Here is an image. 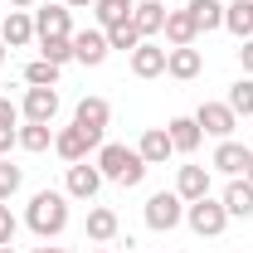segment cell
Returning a JSON list of instances; mask_svg holds the SVG:
<instances>
[{
	"label": "cell",
	"instance_id": "cell-1",
	"mask_svg": "<svg viewBox=\"0 0 253 253\" xmlns=\"http://www.w3.org/2000/svg\"><path fill=\"white\" fill-rule=\"evenodd\" d=\"M97 170H102V180H117L122 190H136L141 180H146V161H141V151L136 146H122V141H102L97 146Z\"/></svg>",
	"mask_w": 253,
	"mask_h": 253
},
{
	"label": "cell",
	"instance_id": "cell-2",
	"mask_svg": "<svg viewBox=\"0 0 253 253\" xmlns=\"http://www.w3.org/2000/svg\"><path fill=\"white\" fill-rule=\"evenodd\" d=\"M25 224H30L39 239H59L68 229V195L63 190H34L30 210H25Z\"/></svg>",
	"mask_w": 253,
	"mask_h": 253
},
{
	"label": "cell",
	"instance_id": "cell-3",
	"mask_svg": "<svg viewBox=\"0 0 253 253\" xmlns=\"http://www.w3.org/2000/svg\"><path fill=\"white\" fill-rule=\"evenodd\" d=\"M185 224L200 234V239H219L224 229H229V210H224V200H190L185 205Z\"/></svg>",
	"mask_w": 253,
	"mask_h": 253
},
{
	"label": "cell",
	"instance_id": "cell-4",
	"mask_svg": "<svg viewBox=\"0 0 253 253\" xmlns=\"http://www.w3.org/2000/svg\"><path fill=\"white\" fill-rule=\"evenodd\" d=\"M180 219H185V200H180L175 190H156V195L146 200V229H156V234H170Z\"/></svg>",
	"mask_w": 253,
	"mask_h": 253
},
{
	"label": "cell",
	"instance_id": "cell-5",
	"mask_svg": "<svg viewBox=\"0 0 253 253\" xmlns=\"http://www.w3.org/2000/svg\"><path fill=\"white\" fill-rule=\"evenodd\" d=\"M97 146H102V136L88 131V126H78V122L63 126V131H54V151H59L68 166H73V161H88V151H97Z\"/></svg>",
	"mask_w": 253,
	"mask_h": 253
},
{
	"label": "cell",
	"instance_id": "cell-6",
	"mask_svg": "<svg viewBox=\"0 0 253 253\" xmlns=\"http://www.w3.org/2000/svg\"><path fill=\"white\" fill-rule=\"evenodd\" d=\"M195 122L205 136H234V126H239V112L229 107V102H200V112H195Z\"/></svg>",
	"mask_w": 253,
	"mask_h": 253
},
{
	"label": "cell",
	"instance_id": "cell-7",
	"mask_svg": "<svg viewBox=\"0 0 253 253\" xmlns=\"http://www.w3.org/2000/svg\"><path fill=\"white\" fill-rule=\"evenodd\" d=\"M97 190H102V170L88 166V161H73L68 175H63V195H68V200H93Z\"/></svg>",
	"mask_w": 253,
	"mask_h": 253
},
{
	"label": "cell",
	"instance_id": "cell-8",
	"mask_svg": "<svg viewBox=\"0 0 253 253\" xmlns=\"http://www.w3.org/2000/svg\"><path fill=\"white\" fill-rule=\"evenodd\" d=\"M34 39H73V20H68V5H44L34 10Z\"/></svg>",
	"mask_w": 253,
	"mask_h": 253
},
{
	"label": "cell",
	"instance_id": "cell-9",
	"mask_svg": "<svg viewBox=\"0 0 253 253\" xmlns=\"http://www.w3.org/2000/svg\"><path fill=\"white\" fill-rule=\"evenodd\" d=\"M54 112H59V88H25V102H20L25 122H54Z\"/></svg>",
	"mask_w": 253,
	"mask_h": 253
},
{
	"label": "cell",
	"instance_id": "cell-10",
	"mask_svg": "<svg viewBox=\"0 0 253 253\" xmlns=\"http://www.w3.org/2000/svg\"><path fill=\"white\" fill-rule=\"evenodd\" d=\"M166 54H170L166 44L141 39V44L131 49V73H136V78H161V73H166Z\"/></svg>",
	"mask_w": 253,
	"mask_h": 253
},
{
	"label": "cell",
	"instance_id": "cell-11",
	"mask_svg": "<svg viewBox=\"0 0 253 253\" xmlns=\"http://www.w3.org/2000/svg\"><path fill=\"white\" fill-rule=\"evenodd\" d=\"M166 15H170L166 0H136V5H131V25H136L141 39H151V34L166 30Z\"/></svg>",
	"mask_w": 253,
	"mask_h": 253
},
{
	"label": "cell",
	"instance_id": "cell-12",
	"mask_svg": "<svg viewBox=\"0 0 253 253\" xmlns=\"http://www.w3.org/2000/svg\"><path fill=\"white\" fill-rule=\"evenodd\" d=\"M0 39H5V49H25V44H34V15H30V10H10V15L0 20Z\"/></svg>",
	"mask_w": 253,
	"mask_h": 253
},
{
	"label": "cell",
	"instance_id": "cell-13",
	"mask_svg": "<svg viewBox=\"0 0 253 253\" xmlns=\"http://www.w3.org/2000/svg\"><path fill=\"white\" fill-rule=\"evenodd\" d=\"M73 122L102 136V131H107V122H112V102H107V97H78V107H73Z\"/></svg>",
	"mask_w": 253,
	"mask_h": 253
},
{
	"label": "cell",
	"instance_id": "cell-14",
	"mask_svg": "<svg viewBox=\"0 0 253 253\" xmlns=\"http://www.w3.org/2000/svg\"><path fill=\"white\" fill-rule=\"evenodd\" d=\"M136 151H141V161H146V166H166V161L175 156L170 131H166V126H146V131H141V141H136Z\"/></svg>",
	"mask_w": 253,
	"mask_h": 253
},
{
	"label": "cell",
	"instance_id": "cell-15",
	"mask_svg": "<svg viewBox=\"0 0 253 253\" xmlns=\"http://www.w3.org/2000/svg\"><path fill=\"white\" fill-rule=\"evenodd\" d=\"M166 73L175 78V83H190V78H200L205 73V59H200V49L185 44V49H170L166 54Z\"/></svg>",
	"mask_w": 253,
	"mask_h": 253
},
{
	"label": "cell",
	"instance_id": "cell-16",
	"mask_svg": "<svg viewBox=\"0 0 253 253\" xmlns=\"http://www.w3.org/2000/svg\"><path fill=\"white\" fill-rule=\"evenodd\" d=\"M107 54H112V49H107V34H102V30H78V34H73V59H78V63L97 68Z\"/></svg>",
	"mask_w": 253,
	"mask_h": 253
},
{
	"label": "cell",
	"instance_id": "cell-17",
	"mask_svg": "<svg viewBox=\"0 0 253 253\" xmlns=\"http://www.w3.org/2000/svg\"><path fill=\"white\" fill-rule=\"evenodd\" d=\"M210 166L224 170V175L234 180V175H244V166H249V146H244V141H234V136H224L219 146H214V161H210Z\"/></svg>",
	"mask_w": 253,
	"mask_h": 253
},
{
	"label": "cell",
	"instance_id": "cell-18",
	"mask_svg": "<svg viewBox=\"0 0 253 253\" xmlns=\"http://www.w3.org/2000/svg\"><path fill=\"white\" fill-rule=\"evenodd\" d=\"M161 34H166V44H170V49H185V44L200 39V25H195V15H190V10H170Z\"/></svg>",
	"mask_w": 253,
	"mask_h": 253
},
{
	"label": "cell",
	"instance_id": "cell-19",
	"mask_svg": "<svg viewBox=\"0 0 253 253\" xmlns=\"http://www.w3.org/2000/svg\"><path fill=\"white\" fill-rule=\"evenodd\" d=\"M224 210H229V219H253V185L244 175H234L224 185Z\"/></svg>",
	"mask_w": 253,
	"mask_h": 253
},
{
	"label": "cell",
	"instance_id": "cell-20",
	"mask_svg": "<svg viewBox=\"0 0 253 253\" xmlns=\"http://www.w3.org/2000/svg\"><path fill=\"white\" fill-rule=\"evenodd\" d=\"M175 195L180 200H205L210 195V166H180V175H175Z\"/></svg>",
	"mask_w": 253,
	"mask_h": 253
},
{
	"label": "cell",
	"instance_id": "cell-21",
	"mask_svg": "<svg viewBox=\"0 0 253 253\" xmlns=\"http://www.w3.org/2000/svg\"><path fill=\"white\" fill-rule=\"evenodd\" d=\"M224 30L234 39H253V0H224Z\"/></svg>",
	"mask_w": 253,
	"mask_h": 253
},
{
	"label": "cell",
	"instance_id": "cell-22",
	"mask_svg": "<svg viewBox=\"0 0 253 253\" xmlns=\"http://www.w3.org/2000/svg\"><path fill=\"white\" fill-rule=\"evenodd\" d=\"M166 131H170V146H175L180 156H190V151L205 141V131H200V122H195V117H170V122H166Z\"/></svg>",
	"mask_w": 253,
	"mask_h": 253
},
{
	"label": "cell",
	"instance_id": "cell-23",
	"mask_svg": "<svg viewBox=\"0 0 253 253\" xmlns=\"http://www.w3.org/2000/svg\"><path fill=\"white\" fill-rule=\"evenodd\" d=\"M117 229H122L117 210H107V205H93V210H88V239H93V244H112Z\"/></svg>",
	"mask_w": 253,
	"mask_h": 253
},
{
	"label": "cell",
	"instance_id": "cell-24",
	"mask_svg": "<svg viewBox=\"0 0 253 253\" xmlns=\"http://www.w3.org/2000/svg\"><path fill=\"white\" fill-rule=\"evenodd\" d=\"M185 10L195 15L200 34H210V30H224V0H190Z\"/></svg>",
	"mask_w": 253,
	"mask_h": 253
},
{
	"label": "cell",
	"instance_id": "cell-25",
	"mask_svg": "<svg viewBox=\"0 0 253 253\" xmlns=\"http://www.w3.org/2000/svg\"><path fill=\"white\" fill-rule=\"evenodd\" d=\"M93 15H97V30L126 25V20H131V0H97V5H93Z\"/></svg>",
	"mask_w": 253,
	"mask_h": 253
},
{
	"label": "cell",
	"instance_id": "cell-26",
	"mask_svg": "<svg viewBox=\"0 0 253 253\" xmlns=\"http://www.w3.org/2000/svg\"><path fill=\"white\" fill-rule=\"evenodd\" d=\"M25 88H59V63L34 59L30 68H25Z\"/></svg>",
	"mask_w": 253,
	"mask_h": 253
},
{
	"label": "cell",
	"instance_id": "cell-27",
	"mask_svg": "<svg viewBox=\"0 0 253 253\" xmlns=\"http://www.w3.org/2000/svg\"><path fill=\"white\" fill-rule=\"evenodd\" d=\"M20 146H25V151H49V146H54L49 122H25L20 126Z\"/></svg>",
	"mask_w": 253,
	"mask_h": 253
},
{
	"label": "cell",
	"instance_id": "cell-28",
	"mask_svg": "<svg viewBox=\"0 0 253 253\" xmlns=\"http://www.w3.org/2000/svg\"><path fill=\"white\" fill-rule=\"evenodd\" d=\"M224 102H229L239 117H253V78H249V73H244V78L229 88V97H224Z\"/></svg>",
	"mask_w": 253,
	"mask_h": 253
},
{
	"label": "cell",
	"instance_id": "cell-29",
	"mask_svg": "<svg viewBox=\"0 0 253 253\" xmlns=\"http://www.w3.org/2000/svg\"><path fill=\"white\" fill-rule=\"evenodd\" d=\"M107 34V49H122V54H131L136 44H141V34H136V25L126 20V25H112V30H102Z\"/></svg>",
	"mask_w": 253,
	"mask_h": 253
},
{
	"label": "cell",
	"instance_id": "cell-30",
	"mask_svg": "<svg viewBox=\"0 0 253 253\" xmlns=\"http://www.w3.org/2000/svg\"><path fill=\"white\" fill-rule=\"evenodd\" d=\"M25 185V170H20V166H10V161L0 156V200H5V205H10V200H15V190Z\"/></svg>",
	"mask_w": 253,
	"mask_h": 253
},
{
	"label": "cell",
	"instance_id": "cell-31",
	"mask_svg": "<svg viewBox=\"0 0 253 253\" xmlns=\"http://www.w3.org/2000/svg\"><path fill=\"white\" fill-rule=\"evenodd\" d=\"M39 59H49V63H68L73 59V39H39Z\"/></svg>",
	"mask_w": 253,
	"mask_h": 253
},
{
	"label": "cell",
	"instance_id": "cell-32",
	"mask_svg": "<svg viewBox=\"0 0 253 253\" xmlns=\"http://www.w3.org/2000/svg\"><path fill=\"white\" fill-rule=\"evenodd\" d=\"M15 229H20V219H15V214H10V205L0 200V249H5V244H15Z\"/></svg>",
	"mask_w": 253,
	"mask_h": 253
},
{
	"label": "cell",
	"instance_id": "cell-33",
	"mask_svg": "<svg viewBox=\"0 0 253 253\" xmlns=\"http://www.w3.org/2000/svg\"><path fill=\"white\" fill-rule=\"evenodd\" d=\"M0 126H20V107L10 97H0Z\"/></svg>",
	"mask_w": 253,
	"mask_h": 253
},
{
	"label": "cell",
	"instance_id": "cell-34",
	"mask_svg": "<svg viewBox=\"0 0 253 253\" xmlns=\"http://www.w3.org/2000/svg\"><path fill=\"white\" fill-rule=\"evenodd\" d=\"M10 146H20V126H0V156H5Z\"/></svg>",
	"mask_w": 253,
	"mask_h": 253
},
{
	"label": "cell",
	"instance_id": "cell-35",
	"mask_svg": "<svg viewBox=\"0 0 253 253\" xmlns=\"http://www.w3.org/2000/svg\"><path fill=\"white\" fill-rule=\"evenodd\" d=\"M239 63H244V73L253 78V39H239Z\"/></svg>",
	"mask_w": 253,
	"mask_h": 253
},
{
	"label": "cell",
	"instance_id": "cell-36",
	"mask_svg": "<svg viewBox=\"0 0 253 253\" xmlns=\"http://www.w3.org/2000/svg\"><path fill=\"white\" fill-rule=\"evenodd\" d=\"M68 10H88V5H97V0H63Z\"/></svg>",
	"mask_w": 253,
	"mask_h": 253
},
{
	"label": "cell",
	"instance_id": "cell-37",
	"mask_svg": "<svg viewBox=\"0 0 253 253\" xmlns=\"http://www.w3.org/2000/svg\"><path fill=\"white\" fill-rule=\"evenodd\" d=\"M244 180L253 185V151H249V166H244Z\"/></svg>",
	"mask_w": 253,
	"mask_h": 253
},
{
	"label": "cell",
	"instance_id": "cell-38",
	"mask_svg": "<svg viewBox=\"0 0 253 253\" xmlns=\"http://www.w3.org/2000/svg\"><path fill=\"white\" fill-rule=\"evenodd\" d=\"M30 253H68V249H49V244H39V249H30Z\"/></svg>",
	"mask_w": 253,
	"mask_h": 253
},
{
	"label": "cell",
	"instance_id": "cell-39",
	"mask_svg": "<svg viewBox=\"0 0 253 253\" xmlns=\"http://www.w3.org/2000/svg\"><path fill=\"white\" fill-rule=\"evenodd\" d=\"M34 0H10V10H30Z\"/></svg>",
	"mask_w": 253,
	"mask_h": 253
},
{
	"label": "cell",
	"instance_id": "cell-40",
	"mask_svg": "<svg viewBox=\"0 0 253 253\" xmlns=\"http://www.w3.org/2000/svg\"><path fill=\"white\" fill-rule=\"evenodd\" d=\"M5 54H10V49H5V39H0V63H5Z\"/></svg>",
	"mask_w": 253,
	"mask_h": 253
},
{
	"label": "cell",
	"instance_id": "cell-41",
	"mask_svg": "<svg viewBox=\"0 0 253 253\" xmlns=\"http://www.w3.org/2000/svg\"><path fill=\"white\" fill-rule=\"evenodd\" d=\"M0 253H20V249H15V244H5V249H0Z\"/></svg>",
	"mask_w": 253,
	"mask_h": 253
},
{
	"label": "cell",
	"instance_id": "cell-42",
	"mask_svg": "<svg viewBox=\"0 0 253 253\" xmlns=\"http://www.w3.org/2000/svg\"><path fill=\"white\" fill-rule=\"evenodd\" d=\"M93 253H107V249H93Z\"/></svg>",
	"mask_w": 253,
	"mask_h": 253
},
{
	"label": "cell",
	"instance_id": "cell-43",
	"mask_svg": "<svg viewBox=\"0 0 253 253\" xmlns=\"http://www.w3.org/2000/svg\"><path fill=\"white\" fill-rule=\"evenodd\" d=\"M0 20H5V15H0Z\"/></svg>",
	"mask_w": 253,
	"mask_h": 253
}]
</instances>
